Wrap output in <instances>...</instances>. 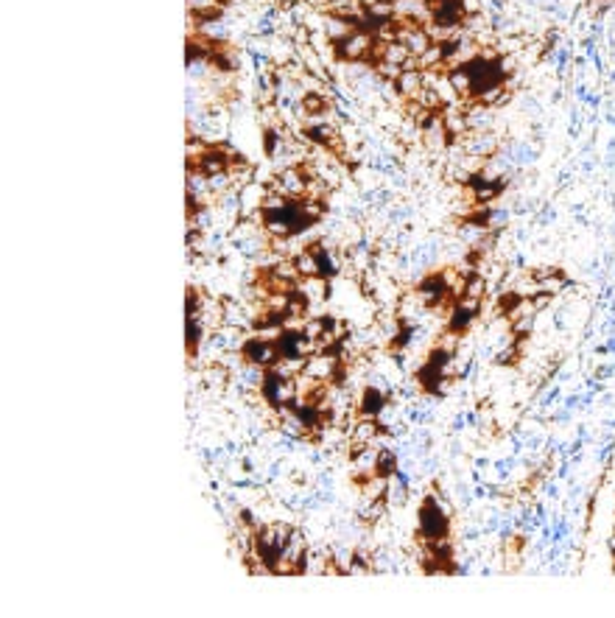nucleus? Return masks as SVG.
Listing matches in <instances>:
<instances>
[{"label":"nucleus","mask_w":615,"mask_h":618,"mask_svg":"<svg viewBox=\"0 0 615 618\" xmlns=\"http://www.w3.org/2000/svg\"><path fill=\"white\" fill-rule=\"evenodd\" d=\"M417 535L425 543L451 535V512L436 501L433 493H428L423 503H420V509H417Z\"/></svg>","instance_id":"1"},{"label":"nucleus","mask_w":615,"mask_h":618,"mask_svg":"<svg viewBox=\"0 0 615 618\" xmlns=\"http://www.w3.org/2000/svg\"><path fill=\"white\" fill-rule=\"evenodd\" d=\"M261 397L263 403L274 409V412H283V409H291L300 397V387H297V378H288V375H280L269 370L266 372V381L261 387Z\"/></svg>","instance_id":"2"},{"label":"nucleus","mask_w":615,"mask_h":618,"mask_svg":"<svg viewBox=\"0 0 615 618\" xmlns=\"http://www.w3.org/2000/svg\"><path fill=\"white\" fill-rule=\"evenodd\" d=\"M308 551H310V548H308L305 532L294 529L291 538H288V543H285V548H283V554H280V560H277L274 574H280V577H297V574H305Z\"/></svg>","instance_id":"3"},{"label":"nucleus","mask_w":615,"mask_h":618,"mask_svg":"<svg viewBox=\"0 0 615 618\" xmlns=\"http://www.w3.org/2000/svg\"><path fill=\"white\" fill-rule=\"evenodd\" d=\"M375 34L367 31V28H355L349 37H345L342 42H333V56L339 62H367L372 48H375Z\"/></svg>","instance_id":"4"},{"label":"nucleus","mask_w":615,"mask_h":618,"mask_svg":"<svg viewBox=\"0 0 615 618\" xmlns=\"http://www.w3.org/2000/svg\"><path fill=\"white\" fill-rule=\"evenodd\" d=\"M378 459H381V445L372 442V445H349V454H347V464H349V476L352 481H367L369 476L378 473Z\"/></svg>","instance_id":"5"},{"label":"nucleus","mask_w":615,"mask_h":618,"mask_svg":"<svg viewBox=\"0 0 615 618\" xmlns=\"http://www.w3.org/2000/svg\"><path fill=\"white\" fill-rule=\"evenodd\" d=\"M241 358L243 364H255V367H263V370H274V364L280 361V350L277 342L263 339L258 333H249L241 345Z\"/></svg>","instance_id":"6"},{"label":"nucleus","mask_w":615,"mask_h":618,"mask_svg":"<svg viewBox=\"0 0 615 618\" xmlns=\"http://www.w3.org/2000/svg\"><path fill=\"white\" fill-rule=\"evenodd\" d=\"M481 310H484V300L459 297V300L451 305V310H448V330H453V333L464 336V333L478 322Z\"/></svg>","instance_id":"7"},{"label":"nucleus","mask_w":615,"mask_h":618,"mask_svg":"<svg viewBox=\"0 0 615 618\" xmlns=\"http://www.w3.org/2000/svg\"><path fill=\"white\" fill-rule=\"evenodd\" d=\"M391 3H394V20H400V23L425 26L433 17L428 0H391Z\"/></svg>","instance_id":"8"},{"label":"nucleus","mask_w":615,"mask_h":618,"mask_svg":"<svg viewBox=\"0 0 615 618\" xmlns=\"http://www.w3.org/2000/svg\"><path fill=\"white\" fill-rule=\"evenodd\" d=\"M386 400H389V394H386L384 389L367 384V387L361 389V394H358L355 412H358V417H375V420H378V414H381V409L386 406Z\"/></svg>","instance_id":"9"},{"label":"nucleus","mask_w":615,"mask_h":618,"mask_svg":"<svg viewBox=\"0 0 615 618\" xmlns=\"http://www.w3.org/2000/svg\"><path fill=\"white\" fill-rule=\"evenodd\" d=\"M266 372L263 367H255V364H238L235 372H232V384L241 392H261L263 381H266Z\"/></svg>","instance_id":"10"},{"label":"nucleus","mask_w":615,"mask_h":618,"mask_svg":"<svg viewBox=\"0 0 615 618\" xmlns=\"http://www.w3.org/2000/svg\"><path fill=\"white\" fill-rule=\"evenodd\" d=\"M381 434H384V428L375 417H358L355 425L349 428L347 439H349V445H372L381 439Z\"/></svg>","instance_id":"11"},{"label":"nucleus","mask_w":615,"mask_h":618,"mask_svg":"<svg viewBox=\"0 0 615 618\" xmlns=\"http://www.w3.org/2000/svg\"><path fill=\"white\" fill-rule=\"evenodd\" d=\"M297 291L305 294V300L310 305H313V303H322V300L330 297V280H327V277H300Z\"/></svg>","instance_id":"12"},{"label":"nucleus","mask_w":615,"mask_h":618,"mask_svg":"<svg viewBox=\"0 0 615 618\" xmlns=\"http://www.w3.org/2000/svg\"><path fill=\"white\" fill-rule=\"evenodd\" d=\"M420 90H423V70H403V73L397 76V81H394V93H397V98H403V101L414 98Z\"/></svg>","instance_id":"13"},{"label":"nucleus","mask_w":615,"mask_h":618,"mask_svg":"<svg viewBox=\"0 0 615 618\" xmlns=\"http://www.w3.org/2000/svg\"><path fill=\"white\" fill-rule=\"evenodd\" d=\"M291 263H294V269L300 271V277H319V261H316V252L310 246L294 252Z\"/></svg>","instance_id":"14"},{"label":"nucleus","mask_w":615,"mask_h":618,"mask_svg":"<svg viewBox=\"0 0 615 618\" xmlns=\"http://www.w3.org/2000/svg\"><path fill=\"white\" fill-rule=\"evenodd\" d=\"M188 11L196 17H224L227 0H185Z\"/></svg>","instance_id":"15"},{"label":"nucleus","mask_w":615,"mask_h":618,"mask_svg":"<svg viewBox=\"0 0 615 618\" xmlns=\"http://www.w3.org/2000/svg\"><path fill=\"white\" fill-rule=\"evenodd\" d=\"M409 496H411V484L391 476L389 478V487H386V503L389 506H406L409 503Z\"/></svg>","instance_id":"16"},{"label":"nucleus","mask_w":615,"mask_h":618,"mask_svg":"<svg viewBox=\"0 0 615 618\" xmlns=\"http://www.w3.org/2000/svg\"><path fill=\"white\" fill-rule=\"evenodd\" d=\"M448 78H451L453 90L459 93V98H473V78H470V70L464 65L448 68Z\"/></svg>","instance_id":"17"},{"label":"nucleus","mask_w":615,"mask_h":618,"mask_svg":"<svg viewBox=\"0 0 615 618\" xmlns=\"http://www.w3.org/2000/svg\"><path fill=\"white\" fill-rule=\"evenodd\" d=\"M358 487H361V501H378V498H386L389 478L375 473V476H369L367 481H361Z\"/></svg>","instance_id":"18"},{"label":"nucleus","mask_w":615,"mask_h":618,"mask_svg":"<svg viewBox=\"0 0 615 618\" xmlns=\"http://www.w3.org/2000/svg\"><path fill=\"white\" fill-rule=\"evenodd\" d=\"M411 59V51L394 39V42H384V59L381 62H389V65H397V68H406V62Z\"/></svg>","instance_id":"19"},{"label":"nucleus","mask_w":615,"mask_h":618,"mask_svg":"<svg viewBox=\"0 0 615 618\" xmlns=\"http://www.w3.org/2000/svg\"><path fill=\"white\" fill-rule=\"evenodd\" d=\"M461 297L484 300V297H487V277H481V274H473V277H467V283H464V294H461Z\"/></svg>","instance_id":"20"},{"label":"nucleus","mask_w":615,"mask_h":618,"mask_svg":"<svg viewBox=\"0 0 615 618\" xmlns=\"http://www.w3.org/2000/svg\"><path fill=\"white\" fill-rule=\"evenodd\" d=\"M515 464H517V456L512 454V456H506V459H498V462L493 464V470H495V481L503 484V481H509L512 478V470H515Z\"/></svg>","instance_id":"21"},{"label":"nucleus","mask_w":615,"mask_h":618,"mask_svg":"<svg viewBox=\"0 0 615 618\" xmlns=\"http://www.w3.org/2000/svg\"><path fill=\"white\" fill-rule=\"evenodd\" d=\"M509 216H512V213H509L506 207H493V210H490V230H498L500 232L503 227H506Z\"/></svg>","instance_id":"22"},{"label":"nucleus","mask_w":615,"mask_h":618,"mask_svg":"<svg viewBox=\"0 0 615 618\" xmlns=\"http://www.w3.org/2000/svg\"><path fill=\"white\" fill-rule=\"evenodd\" d=\"M559 394H562V389H559V384H554L548 394H542V397H540V406H542L545 412H548V409H554V403L559 400Z\"/></svg>","instance_id":"23"},{"label":"nucleus","mask_w":615,"mask_h":618,"mask_svg":"<svg viewBox=\"0 0 615 618\" xmlns=\"http://www.w3.org/2000/svg\"><path fill=\"white\" fill-rule=\"evenodd\" d=\"M464 425H467V414H456V417H453V423H451V431H453V434H461V431H464Z\"/></svg>","instance_id":"24"},{"label":"nucleus","mask_w":615,"mask_h":618,"mask_svg":"<svg viewBox=\"0 0 615 618\" xmlns=\"http://www.w3.org/2000/svg\"><path fill=\"white\" fill-rule=\"evenodd\" d=\"M579 403H582V394H568V397L562 400V406H565V409H571V412L577 409Z\"/></svg>","instance_id":"25"},{"label":"nucleus","mask_w":615,"mask_h":618,"mask_svg":"<svg viewBox=\"0 0 615 618\" xmlns=\"http://www.w3.org/2000/svg\"><path fill=\"white\" fill-rule=\"evenodd\" d=\"M545 496L554 501V498H559V487H557V481H548L545 484Z\"/></svg>","instance_id":"26"},{"label":"nucleus","mask_w":615,"mask_h":618,"mask_svg":"<svg viewBox=\"0 0 615 618\" xmlns=\"http://www.w3.org/2000/svg\"><path fill=\"white\" fill-rule=\"evenodd\" d=\"M473 467H475V470H481V473H484V470H487V467H490V459H484V456H478V459H475V462H473Z\"/></svg>","instance_id":"27"},{"label":"nucleus","mask_w":615,"mask_h":618,"mask_svg":"<svg viewBox=\"0 0 615 618\" xmlns=\"http://www.w3.org/2000/svg\"><path fill=\"white\" fill-rule=\"evenodd\" d=\"M607 347H610V352H615V330L607 336Z\"/></svg>","instance_id":"28"},{"label":"nucleus","mask_w":615,"mask_h":618,"mask_svg":"<svg viewBox=\"0 0 615 618\" xmlns=\"http://www.w3.org/2000/svg\"><path fill=\"white\" fill-rule=\"evenodd\" d=\"M607 352H610L607 345H599V347H596V355H607Z\"/></svg>","instance_id":"29"},{"label":"nucleus","mask_w":615,"mask_h":618,"mask_svg":"<svg viewBox=\"0 0 615 618\" xmlns=\"http://www.w3.org/2000/svg\"><path fill=\"white\" fill-rule=\"evenodd\" d=\"M613 367H615V361H613Z\"/></svg>","instance_id":"30"}]
</instances>
